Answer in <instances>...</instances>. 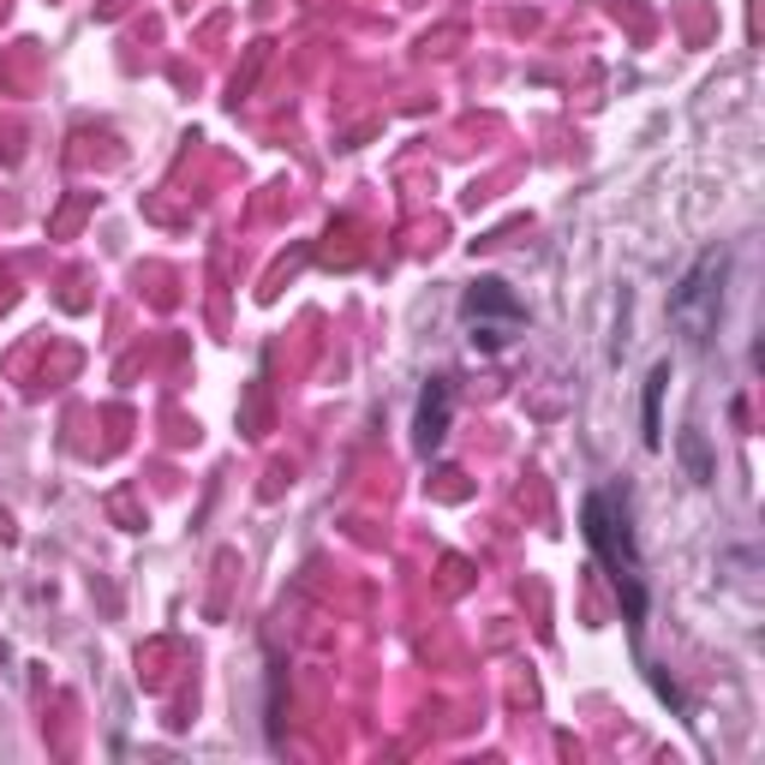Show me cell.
<instances>
[{"label":"cell","instance_id":"obj_2","mask_svg":"<svg viewBox=\"0 0 765 765\" xmlns=\"http://www.w3.org/2000/svg\"><path fill=\"white\" fill-rule=\"evenodd\" d=\"M461 317H467V336H473L479 353H503L508 341H515V329L527 323V311H520V299L508 293L496 275H484V282L467 287L461 299Z\"/></svg>","mask_w":765,"mask_h":765},{"label":"cell","instance_id":"obj_5","mask_svg":"<svg viewBox=\"0 0 765 765\" xmlns=\"http://www.w3.org/2000/svg\"><path fill=\"white\" fill-rule=\"evenodd\" d=\"M664 382H670V372L658 365V372H652V389H646V437H652V443H664V431H658V395H664Z\"/></svg>","mask_w":765,"mask_h":765},{"label":"cell","instance_id":"obj_3","mask_svg":"<svg viewBox=\"0 0 765 765\" xmlns=\"http://www.w3.org/2000/svg\"><path fill=\"white\" fill-rule=\"evenodd\" d=\"M723 270V251H706V258L694 263V275H687L682 287H675V317L687 323V336L706 341L711 323H718V287H711V275Z\"/></svg>","mask_w":765,"mask_h":765},{"label":"cell","instance_id":"obj_1","mask_svg":"<svg viewBox=\"0 0 765 765\" xmlns=\"http://www.w3.org/2000/svg\"><path fill=\"white\" fill-rule=\"evenodd\" d=\"M580 527H586L592 556L604 563L610 586H616L628 628H640V622H646V574H640L634 532H628V503H622L616 491H592V496H586V508H580Z\"/></svg>","mask_w":765,"mask_h":765},{"label":"cell","instance_id":"obj_4","mask_svg":"<svg viewBox=\"0 0 765 765\" xmlns=\"http://www.w3.org/2000/svg\"><path fill=\"white\" fill-rule=\"evenodd\" d=\"M443 431H449V377H437L419 401V449H437Z\"/></svg>","mask_w":765,"mask_h":765}]
</instances>
